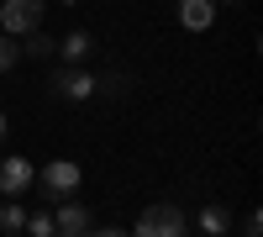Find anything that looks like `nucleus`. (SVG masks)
Masks as SVG:
<instances>
[{"label": "nucleus", "mask_w": 263, "mask_h": 237, "mask_svg": "<svg viewBox=\"0 0 263 237\" xmlns=\"http://www.w3.org/2000/svg\"><path fill=\"white\" fill-rule=\"evenodd\" d=\"M32 179H37V169L27 163V158H0V195H6V200H16V195H27V190H32Z\"/></svg>", "instance_id": "nucleus-5"}, {"label": "nucleus", "mask_w": 263, "mask_h": 237, "mask_svg": "<svg viewBox=\"0 0 263 237\" xmlns=\"http://www.w3.org/2000/svg\"><path fill=\"white\" fill-rule=\"evenodd\" d=\"M42 16H48L42 0H6L0 6V27H6V37H32L42 27Z\"/></svg>", "instance_id": "nucleus-3"}, {"label": "nucleus", "mask_w": 263, "mask_h": 237, "mask_svg": "<svg viewBox=\"0 0 263 237\" xmlns=\"http://www.w3.org/2000/svg\"><path fill=\"white\" fill-rule=\"evenodd\" d=\"M79 179H84V174H79V163H74V158H53V163L37 174V185H42V195H48V206L69 200L74 190H79Z\"/></svg>", "instance_id": "nucleus-2"}, {"label": "nucleus", "mask_w": 263, "mask_h": 237, "mask_svg": "<svg viewBox=\"0 0 263 237\" xmlns=\"http://www.w3.org/2000/svg\"><path fill=\"white\" fill-rule=\"evenodd\" d=\"M16 58H21L16 37H0V74H6V69H16Z\"/></svg>", "instance_id": "nucleus-11"}, {"label": "nucleus", "mask_w": 263, "mask_h": 237, "mask_svg": "<svg viewBox=\"0 0 263 237\" xmlns=\"http://www.w3.org/2000/svg\"><path fill=\"white\" fill-rule=\"evenodd\" d=\"M27 53H32V58H48V53H53V37H37V32H32V42H27Z\"/></svg>", "instance_id": "nucleus-13"}, {"label": "nucleus", "mask_w": 263, "mask_h": 237, "mask_svg": "<svg viewBox=\"0 0 263 237\" xmlns=\"http://www.w3.org/2000/svg\"><path fill=\"white\" fill-rule=\"evenodd\" d=\"M0 227H6V232H21V227H27V206L6 200V206H0Z\"/></svg>", "instance_id": "nucleus-10"}, {"label": "nucleus", "mask_w": 263, "mask_h": 237, "mask_svg": "<svg viewBox=\"0 0 263 237\" xmlns=\"http://www.w3.org/2000/svg\"><path fill=\"white\" fill-rule=\"evenodd\" d=\"M90 237H132V232H116V227H105V232H100V227H90Z\"/></svg>", "instance_id": "nucleus-15"}, {"label": "nucleus", "mask_w": 263, "mask_h": 237, "mask_svg": "<svg viewBox=\"0 0 263 237\" xmlns=\"http://www.w3.org/2000/svg\"><path fill=\"white\" fill-rule=\"evenodd\" d=\"M58 90L69 95V100H90V95L100 90V79H95L90 69H69V74H63V84H58Z\"/></svg>", "instance_id": "nucleus-7"}, {"label": "nucleus", "mask_w": 263, "mask_h": 237, "mask_svg": "<svg viewBox=\"0 0 263 237\" xmlns=\"http://www.w3.org/2000/svg\"><path fill=\"white\" fill-rule=\"evenodd\" d=\"M242 237H263V222H258V216H248V227H242Z\"/></svg>", "instance_id": "nucleus-14"}, {"label": "nucleus", "mask_w": 263, "mask_h": 237, "mask_svg": "<svg viewBox=\"0 0 263 237\" xmlns=\"http://www.w3.org/2000/svg\"><path fill=\"white\" fill-rule=\"evenodd\" d=\"M211 21H216V0H179V27L205 32Z\"/></svg>", "instance_id": "nucleus-6"}, {"label": "nucleus", "mask_w": 263, "mask_h": 237, "mask_svg": "<svg viewBox=\"0 0 263 237\" xmlns=\"http://www.w3.org/2000/svg\"><path fill=\"white\" fill-rule=\"evenodd\" d=\"M0 142H6V111H0Z\"/></svg>", "instance_id": "nucleus-16"}, {"label": "nucleus", "mask_w": 263, "mask_h": 237, "mask_svg": "<svg viewBox=\"0 0 263 237\" xmlns=\"http://www.w3.org/2000/svg\"><path fill=\"white\" fill-rule=\"evenodd\" d=\"M227 6H237V0H227Z\"/></svg>", "instance_id": "nucleus-17"}, {"label": "nucleus", "mask_w": 263, "mask_h": 237, "mask_svg": "<svg viewBox=\"0 0 263 237\" xmlns=\"http://www.w3.org/2000/svg\"><path fill=\"white\" fill-rule=\"evenodd\" d=\"M132 237H190V222H184V211H179V206L158 200V206H147L142 216H137Z\"/></svg>", "instance_id": "nucleus-1"}, {"label": "nucleus", "mask_w": 263, "mask_h": 237, "mask_svg": "<svg viewBox=\"0 0 263 237\" xmlns=\"http://www.w3.org/2000/svg\"><path fill=\"white\" fill-rule=\"evenodd\" d=\"M90 206H74V200H58L53 206V237H90Z\"/></svg>", "instance_id": "nucleus-4"}, {"label": "nucleus", "mask_w": 263, "mask_h": 237, "mask_svg": "<svg viewBox=\"0 0 263 237\" xmlns=\"http://www.w3.org/2000/svg\"><path fill=\"white\" fill-rule=\"evenodd\" d=\"M90 48H95V42H90V32H69V37H63V58H69V63L90 58Z\"/></svg>", "instance_id": "nucleus-9"}, {"label": "nucleus", "mask_w": 263, "mask_h": 237, "mask_svg": "<svg viewBox=\"0 0 263 237\" xmlns=\"http://www.w3.org/2000/svg\"><path fill=\"white\" fill-rule=\"evenodd\" d=\"M227 222H232V216H227V206H205V211H200L205 237H227Z\"/></svg>", "instance_id": "nucleus-8"}, {"label": "nucleus", "mask_w": 263, "mask_h": 237, "mask_svg": "<svg viewBox=\"0 0 263 237\" xmlns=\"http://www.w3.org/2000/svg\"><path fill=\"white\" fill-rule=\"evenodd\" d=\"M27 232L32 237H53V216H48V211H42V216H27Z\"/></svg>", "instance_id": "nucleus-12"}]
</instances>
